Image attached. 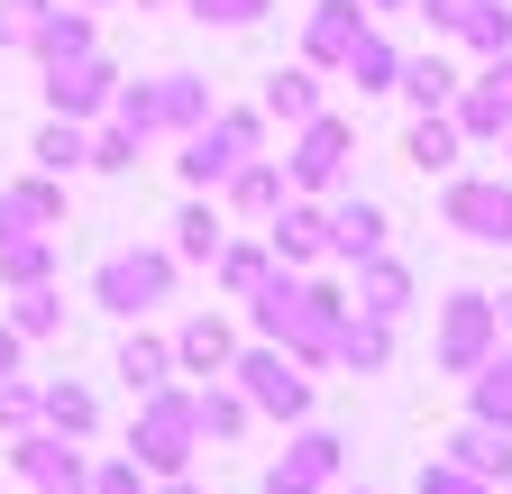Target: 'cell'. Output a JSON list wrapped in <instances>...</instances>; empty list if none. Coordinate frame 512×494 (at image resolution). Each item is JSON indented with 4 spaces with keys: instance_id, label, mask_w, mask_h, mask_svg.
Returning a JSON list of instances; mask_svg holds the SVG:
<instances>
[{
    "instance_id": "ab89813d",
    "label": "cell",
    "mask_w": 512,
    "mask_h": 494,
    "mask_svg": "<svg viewBox=\"0 0 512 494\" xmlns=\"http://www.w3.org/2000/svg\"><path fill=\"white\" fill-rule=\"evenodd\" d=\"M37 10H46V0H0V55H19V46H28Z\"/></svg>"
},
{
    "instance_id": "836d02e7",
    "label": "cell",
    "mask_w": 512,
    "mask_h": 494,
    "mask_svg": "<svg viewBox=\"0 0 512 494\" xmlns=\"http://www.w3.org/2000/svg\"><path fill=\"white\" fill-rule=\"evenodd\" d=\"M467 385H476V421H503V430H512V357H503V348L476 366Z\"/></svg>"
},
{
    "instance_id": "7bdbcfd3",
    "label": "cell",
    "mask_w": 512,
    "mask_h": 494,
    "mask_svg": "<svg viewBox=\"0 0 512 494\" xmlns=\"http://www.w3.org/2000/svg\"><path fill=\"white\" fill-rule=\"evenodd\" d=\"M19 366H28V339H19L10 321H0V376H19Z\"/></svg>"
},
{
    "instance_id": "ac0fdd59",
    "label": "cell",
    "mask_w": 512,
    "mask_h": 494,
    "mask_svg": "<svg viewBox=\"0 0 512 494\" xmlns=\"http://www.w3.org/2000/svg\"><path fill=\"white\" fill-rule=\"evenodd\" d=\"M357 312L366 321H403L412 312V266H394V257H384V247H375V257H357Z\"/></svg>"
},
{
    "instance_id": "74e56055",
    "label": "cell",
    "mask_w": 512,
    "mask_h": 494,
    "mask_svg": "<svg viewBox=\"0 0 512 494\" xmlns=\"http://www.w3.org/2000/svg\"><path fill=\"white\" fill-rule=\"evenodd\" d=\"M183 10L202 19V28H256V19L275 10V0H183Z\"/></svg>"
},
{
    "instance_id": "8992f818",
    "label": "cell",
    "mask_w": 512,
    "mask_h": 494,
    "mask_svg": "<svg viewBox=\"0 0 512 494\" xmlns=\"http://www.w3.org/2000/svg\"><path fill=\"white\" fill-rule=\"evenodd\" d=\"M348 147H357L348 119L339 110H311L302 138H293V156H284V174L302 183V193H339V183H348Z\"/></svg>"
},
{
    "instance_id": "44dd1931",
    "label": "cell",
    "mask_w": 512,
    "mask_h": 494,
    "mask_svg": "<svg viewBox=\"0 0 512 494\" xmlns=\"http://www.w3.org/2000/svg\"><path fill=\"white\" fill-rule=\"evenodd\" d=\"M330 366H348V376H384V366H394V321L348 312V321H339V357H330Z\"/></svg>"
},
{
    "instance_id": "cb8c5ba5",
    "label": "cell",
    "mask_w": 512,
    "mask_h": 494,
    "mask_svg": "<svg viewBox=\"0 0 512 494\" xmlns=\"http://www.w3.org/2000/svg\"><path fill=\"white\" fill-rule=\"evenodd\" d=\"M458 119H448V110H421L412 119V129H403V165H421V174H448V165H458Z\"/></svg>"
},
{
    "instance_id": "52a82bcc",
    "label": "cell",
    "mask_w": 512,
    "mask_h": 494,
    "mask_svg": "<svg viewBox=\"0 0 512 494\" xmlns=\"http://www.w3.org/2000/svg\"><path fill=\"white\" fill-rule=\"evenodd\" d=\"M10 476H28L37 494H92V467H83V440H55V430H19L10 440Z\"/></svg>"
},
{
    "instance_id": "ba28073f",
    "label": "cell",
    "mask_w": 512,
    "mask_h": 494,
    "mask_svg": "<svg viewBox=\"0 0 512 494\" xmlns=\"http://www.w3.org/2000/svg\"><path fill=\"white\" fill-rule=\"evenodd\" d=\"M503 321H494V293H448V312H439V366L448 376H476V366L494 357Z\"/></svg>"
},
{
    "instance_id": "8fae6325",
    "label": "cell",
    "mask_w": 512,
    "mask_h": 494,
    "mask_svg": "<svg viewBox=\"0 0 512 494\" xmlns=\"http://www.w3.org/2000/svg\"><path fill=\"white\" fill-rule=\"evenodd\" d=\"M165 348H174V376L211 385V376H229V357H238V330H229L220 312H192V321H183V330H174Z\"/></svg>"
},
{
    "instance_id": "603a6c76",
    "label": "cell",
    "mask_w": 512,
    "mask_h": 494,
    "mask_svg": "<svg viewBox=\"0 0 512 494\" xmlns=\"http://www.w3.org/2000/svg\"><path fill=\"white\" fill-rule=\"evenodd\" d=\"M211 275H220L229 302H247L256 284L275 275V247H256V238H220V247H211Z\"/></svg>"
},
{
    "instance_id": "9a60e30c",
    "label": "cell",
    "mask_w": 512,
    "mask_h": 494,
    "mask_svg": "<svg viewBox=\"0 0 512 494\" xmlns=\"http://www.w3.org/2000/svg\"><path fill=\"white\" fill-rule=\"evenodd\" d=\"M366 37V10H357V0H320V10H311V28H302V65L311 74H339V55Z\"/></svg>"
},
{
    "instance_id": "f35d334b",
    "label": "cell",
    "mask_w": 512,
    "mask_h": 494,
    "mask_svg": "<svg viewBox=\"0 0 512 494\" xmlns=\"http://www.w3.org/2000/svg\"><path fill=\"white\" fill-rule=\"evenodd\" d=\"M421 494H494L476 467H458V458H421Z\"/></svg>"
},
{
    "instance_id": "9c48e42d",
    "label": "cell",
    "mask_w": 512,
    "mask_h": 494,
    "mask_svg": "<svg viewBox=\"0 0 512 494\" xmlns=\"http://www.w3.org/2000/svg\"><path fill=\"white\" fill-rule=\"evenodd\" d=\"M119 92V65L92 46V55H64V65H46V110L55 119H101Z\"/></svg>"
},
{
    "instance_id": "c3c4849f",
    "label": "cell",
    "mask_w": 512,
    "mask_h": 494,
    "mask_svg": "<svg viewBox=\"0 0 512 494\" xmlns=\"http://www.w3.org/2000/svg\"><path fill=\"white\" fill-rule=\"evenodd\" d=\"M83 10H110V0H83Z\"/></svg>"
},
{
    "instance_id": "d6986e66",
    "label": "cell",
    "mask_w": 512,
    "mask_h": 494,
    "mask_svg": "<svg viewBox=\"0 0 512 494\" xmlns=\"http://www.w3.org/2000/svg\"><path fill=\"white\" fill-rule=\"evenodd\" d=\"M55 266H64L55 229H19V238H0V293H19V284H55Z\"/></svg>"
},
{
    "instance_id": "e575fe53",
    "label": "cell",
    "mask_w": 512,
    "mask_h": 494,
    "mask_svg": "<svg viewBox=\"0 0 512 494\" xmlns=\"http://www.w3.org/2000/svg\"><path fill=\"white\" fill-rule=\"evenodd\" d=\"M284 458H293V467H311L320 485H330V476H339V458H348V440H339V430H302Z\"/></svg>"
},
{
    "instance_id": "277c9868",
    "label": "cell",
    "mask_w": 512,
    "mask_h": 494,
    "mask_svg": "<svg viewBox=\"0 0 512 494\" xmlns=\"http://www.w3.org/2000/svg\"><path fill=\"white\" fill-rule=\"evenodd\" d=\"M174 247H119V257H101L92 266V302L101 312H119V321H138V312H156V302L174 293Z\"/></svg>"
},
{
    "instance_id": "30bf717a",
    "label": "cell",
    "mask_w": 512,
    "mask_h": 494,
    "mask_svg": "<svg viewBox=\"0 0 512 494\" xmlns=\"http://www.w3.org/2000/svg\"><path fill=\"white\" fill-rule=\"evenodd\" d=\"M448 119H458V138H503L512 129V46L485 55V74L448 92Z\"/></svg>"
},
{
    "instance_id": "b9f144b4",
    "label": "cell",
    "mask_w": 512,
    "mask_h": 494,
    "mask_svg": "<svg viewBox=\"0 0 512 494\" xmlns=\"http://www.w3.org/2000/svg\"><path fill=\"white\" fill-rule=\"evenodd\" d=\"M266 494H320V476H311V467H293V458H284V467H266Z\"/></svg>"
},
{
    "instance_id": "d6a6232c",
    "label": "cell",
    "mask_w": 512,
    "mask_h": 494,
    "mask_svg": "<svg viewBox=\"0 0 512 494\" xmlns=\"http://www.w3.org/2000/svg\"><path fill=\"white\" fill-rule=\"evenodd\" d=\"M458 37L476 55H503L512 46V10H503V0H467V10H458Z\"/></svg>"
},
{
    "instance_id": "6da1fadb",
    "label": "cell",
    "mask_w": 512,
    "mask_h": 494,
    "mask_svg": "<svg viewBox=\"0 0 512 494\" xmlns=\"http://www.w3.org/2000/svg\"><path fill=\"white\" fill-rule=\"evenodd\" d=\"M192 449H202V412H192V385H156L138 394V421H128V458H138L147 476H183Z\"/></svg>"
},
{
    "instance_id": "7c38bea8",
    "label": "cell",
    "mask_w": 512,
    "mask_h": 494,
    "mask_svg": "<svg viewBox=\"0 0 512 494\" xmlns=\"http://www.w3.org/2000/svg\"><path fill=\"white\" fill-rule=\"evenodd\" d=\"M266 247H275V266H320V257H330V220H320V202H275V220H266Z\"/></svg>"
},
{
    "instance_id": "f6af8a7d",
    "label": "cell",
    "mask_w": 512,
    "mask_h": 494,
    "mask_svg": "<svg viewBox=\"0 0 512 494\" xmlns=\"http://www.w3.org/2000/svg\"><path fill=\"white\" fill-rule=\"evenodd\" d=\"M494 321H503V330H512V293H503V302H494Z\"/></svg>"
},
{
    "instance_id": "4316f807",
    "label": "cell",
    "mask_w": 512,
    "mask_h": 494,
    "mask_svg": "<svg viewBox=\"0 0 512 494\" xmlns=\"http://www.w3.org/2000/svg\"><path fill=\"white\" fill-rule=\"evenodd\" d=\"M165 376H174V348H165L156 330H128V339H119V385H128V394H156Z\"/></svg>"
},
{
    "instance_id": "484cf974",
    "label": "cell",
    "mask_w": 512,
    "mask_h": 494,
    "mask_svg": "<svg viewBox=\"0 0 512 494\" xmlns=\"http://www.w3.org/2000/svg\"><path fill=\"white\" fill-rule=\"evenodd\" d=\"M192 412H202V440H247V394L229 385V376H211V385H192Z\"/></svg>"
},
{
    "instance_id": "7402d4cb",
    "label": "cell",
    "mask_w": 512,
    "mask_h": 494,
    "mask_svg": "<svg viewBox=\"0 0 512 494\" xmlns=\"http://www.w3.org/2000/svg\"><path fill=\"white\" fill-rule=\"evenodd\" d=\"M448 458L476 467L485 485H512V430H503V421H467L458 440H448Z\"/></svg>"
},
{
    "instance_id": "7a4b0ae2",
    "label": "cell",
    "mask_w": 512,
    "mask_h": 494,
    "mask_svg": "<svg viewBox=\"0 0 512 494\" xmlns=\"http://www.w3.org/2000/svg\"><path fill=\"white\" fill-rule=\"evenodd\" d=\"M229 376H238L247 412H266V421H311V366H302L293 348L256 339V348H238V357H229Z\"/></svg>"
},
{
    "instance_id": "3957f363",
    "label": "cell",
    "mask_w": 512,
    "mask_h": 494,
    "mask_svg": "<svg viewBox=\"0 0 512 494\" xmlns=\"http://www.w3.org/2000/svg\"><path fill=\"white\" fill-rule=\"evenodd\" d=\"M110 119L138 138H165V129H192V119H211V83L202 74H156V83H119L110 92Z\"/></svg>"
},
{
    "instance_id": "5b68a950",
    "label": "cell",
    "mask_w": 512,
    "mask_h": 494,
    "mask_svg": "<svg viewBox=\"0 0 512 494\" xmlns=\"http://www.w3.org/2000/svg\"><path fill=\"white\" fill-rule=\"evenodd\" d=\"M439 220L458 229V238H476V247H512V183H494V174H448Z\"/></svg>"
},
{
    "instance_id": "7dc6e473",
    "label": "cell",
    "mask_w": 512,
    "mask_h": 494,
    "mask_svg": "<svg viewBox=\"0 0 512 494\" xmlns=\"http://www.w3.org/2000/svg\"><path fill=\"white\" fill-rule=\"evenodd\" d=\"M0 494H10V467H0Z\"/></svg>"
},
{
    "instance_id": "60d3db41",
    "label": "cell",
    "mask_w": 512,
    "mask_h": 494,
    "mask_svg": "<svg viewBox=\"0 0 512 494\" xmlns=\"http://www.w3.org/2000/svg\"><path fill=\"white\" fill-rule=\"evenodd\" d=\"M92 494H147V467L138 458H110V467H92Z\"/></svg>"
},
{
    "instance_id": "e0dca14e",
    "label": "cell",
    "mask_w": 512,
    "mask_h": 494,
    "mask_svg": "<svg viewBox=\"0 0 512 494\" xmlns=\"http://www.w3.org/2000/svg\"><path fill=\"white\" fill-rule=\"evenodd\" d=\"M92 46H101V37H92V10H83V0H74V10H64V0H46L19 55H37V65H64V55H92Z\"/></svg>"
},
{
    "instance_id": "ffe728a7",
    "label": "cell",
    "mask_w": 512,
    "mask_h": 494,
    "mask_svg": "<svg viewBox=\"0 0 512 494\" xmlns=\"http://www.w3.org/2000/svg\"><path fill=\"white\" fill-rule=\"evenodd\" d=\"M37 421L55 430V440H92V430H101V403H92V385L55 376V385H37Z\"/></svg>"
},
{
    "instance_id": "4dcf8cb0",
    "label": "cell",
    "mask_w": 512,
    "mask_h": 494,
    "mask_svg": "<svg viewBox=\"0 0 512 494\" xmlns=\"http://www.w3.org/2000/svg\"><path fill=\"white\" fill-rule=\"evenodd\" d=\"M10 330H19V339H55V330H64V293H55V284H19V293H10Z\"/></svg>"
},
{
    "instance_id": "8d00e7d4",
    "label": "cell",
    "mask_w": 512,
    "mask_h": 494,
    "mask_svg": "<svg viewBox=\"0 0 512 494\" xmlns=\"http://www.w3.org/2000/svg\"><path fill=\"white\" fill-rule=\"evenodd\" d=\"M19 430H37V385L28 376H0V440H19Z\"/></svg>"
},
{
    "instance_id": "4fadbf2b",
    "label": "cell",
    "mask_w": 512,
    "mask_h": 494,
    "mask_svg": "<svg viewBox=\"0 0 512 494\" xmlns=\"http://www.w3.org/2000/svg\"><path fill=\"white\" fill-rule=\"evenodd\" d=\"M220 193H229L238 220H275V202L293 193V174H284V156H238V165L220 174Z\"/></svg>"
},
{
    "instance_id": "f546056e",
    "label": "cell",
    "mask_w": 512,
    "mask_h": 494,
    "mask_svg": "<svg viewBox=\"0 0 512 494\" xmlns=\"http://www.w3.org/2000/svg\"><path fill=\"white\" fill-rule=\"evenodd\" d=\"M394 92H403L412 110H448V92H458V74H448L439 55H403V74H394Z\"/></svg>"
},
{
    "instance_id": "681fc988",
    "label": "cell",
    "mask_w": 512,
    "mask_h": 494,
    "mask_svg": "<svg viewBox=\"0 0 512 494\" xmlns=\"http://www.w3.org/2000/svg\"><path fill=\"white\" fill-rule=\"evenodd\" d=\"M138 10H156V0H138Z\"/></svg>"
},
{
    "instance_id": "f907efd6",
    "label": "cell",
    "mask_w": 512,
    "mask_h": 494,
    "mask_svg": "<svg viewBox=\"0 0 512 494\" xmlns=\"http://www.w3.org/2000/svg\"><path fill=\"white\" fill-rule=\"evenodd\" d=\"M348 494H366V485H348Z\"/></svg>"
},
{
    "instance_id": "d4e9b609",
    "label": "cell",
    "mask_w": 512,
    "mask_h": 494,
    "mask_svg": "<svg viewBox=\"0 0 512 494\" xmlns=\"http://www.w3.org/2000/svg\"><path fill=\"white\" fill-rule=\"evenodd\" d=\"M256 110L284 119V129H302V119L320 110V74H311V65H275V74H266V101H256Z\"/></svg>"
},
{
    "instance_id": "ee69618b",
    "label": "cell",
    "mask_w": 512,
    "mask_h": 494,
    "mask_svg": "<svg viewBox=\"0 0 512 494\" xmlns=\"http://www.w3.org/2000/svg\"><path fill=\"white\" fill-rule=\"evenodd\" d=\"M147 494H202V485H192V476H156Z\"/></svg>"
},
{
    "instance_id": "2e32d148",
    "label": "cell",
    "mask_w": 512,
    "mask_h": 494,
    "mask_svg": "<svg viewBox=\"0 0 512 494\" xmlns=\"http://www.w3.org/2000/svg\"><path fill=\"white\" fill-rule=\"evenodd\" d=\"M320 220H330V257H339V266H357V257H375V247H384V202L348 193V183H339V202L320 211Z\"/></svg>"
},
{
    "instance_id": "d590c367",
    "label": "cell",
    "mask_w": 512,
    "mask_h": 494,
    "mask_svg": "<svg viewBox=\"0 0 512 494\" xmlns=\"http://www.w3.org/2000/svg\"><path fill=\"white\" fill-rule=\"evenodd\" d=\"M138 147H147V138H138V129H119V119H110V129L92 138V156H83V165H92V174H128V165H138Z\"/></svg>"
},
{
    "instance_id": "bcb514c9",
    "label": "cell",
    "mask_w": 512,
    "mask_h": 494,
    "mask_svg": "<svg viewBox=\"0 0 512 494\" xmlns=\"http://www.w3.org/2000/svg\"><path fill=\"white\" fill-rule=\"evenodd\" d=\"M366 10H412V0H366Z\"/></svg>"
},
{
    "instance_id": "83f0119b",
    "label": "cell",
    "mask_w": 512,
    "mask_h": 494,
    "mask_svg": "<svg viewBox=\"0 0 512 494\" xmlns=\"http://www.w3.org/2000/svg\"><path fill=\"white\" fill-rule=\"evenodd\" d=\"M339 74H348L357 92H394V74H403V55H394V46H384V37L366 28V37H357V46L339 55Z\"/></svg>"
},
{
    "instance_id": "5bb4252c",
    "label": "cell",
    "mask_w": 512,
    "mask_h": 494,
    "mask_svg": "<svg viewBox=\"0 0 512 494\" xmlns=\"http://www.w3.org/2000/svg\"><path fill=\"white\" fill-rule=\"evenodd\" d=\"M19 229H64V174L0 183V238H19Z\"/></svg>"
},
{
    "instance_id": "f1b7e54d",
    "label": "cell",
    "mask_w": 512,
    "mask_h": 494,
    "mask_svg": "<svg viewBox=\"0 0 512 494\" xmlns=\"http://www.w3.org/2000/svg\"><path fill=\"white\" fill-rule=\"evenodd\" d=\"M28 156H37V174H74V165L92 156V138H83V119H55V110H46V129H37Z\"/></svg>"
},
{
    "instance_id": "1f68e13d",
    "label": "cell",
    "mask_w": 512,
    "mask_h": 494,
    "mask_svg": "<svg viewBox=\"0 0 512 494\" xmlns=\"http://www.w3.org/2000/svg\"><path fill=\"white\" fill-rule=\"evenodd\" d=\"M229 229H220V202H183V220H174V257H192V266H211V247H220Z\"/></svg>"
}]
</instances>
